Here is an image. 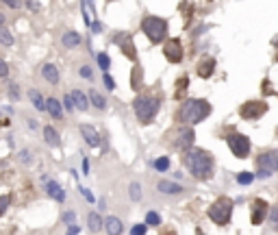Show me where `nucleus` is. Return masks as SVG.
Returning a JSON list of instances; mask_svg holds the SVG:
<instances>
[{
  "instance_id": "a211bd4d",
  "label": "nucleus",
  "mask_w": 278,
  "mask_h": 235,
  "mask_svg": "<svg viewBox=\"0 0 278 235\" xmlns=\"http://www.w3.org/2000/svg\"><path fill=\"white\" fill-rule=\"evenodd\" d=\"M61 101H57V98H46V111L52 116V120H61L63 118V107H61Z\"/></svg>"
},
{
  "instance_id": "4c0bfd02",
  "label": "nucleus",
  "mask_w": 278,
  "mask_h": 235,
  "mask_svg": "<svg viewBox=\"0 0 278 235\" xmlns=\"http://www.w3.org/2000/svg\"><path fill=\"white\" fill-rule=\"evenodd\" d=\"M78 189H80V196H83L87 203H96V196H94L92 192H89L87 187H78Z\"/></svg>"
},
{
  "instance_id": "a19ab883",
  "label": "nucleus",
  "mask_w": 278,
  "mask_h": 235,
  "mask_svg": "<svg viewBox=\"0 0 278 235\" xmlns=\"http://www.w3.org/2000/svg\"><path fill=\"white\" fill-rule=\"evenodd\" d=\"M9 94H11V98H13V101H16V98H20V87H18L16 83H11V85H9Z\"/></svg>"
},
{
  "instance_id": "1a4fd4ad",
  "label": "nucleus",
  "mask_w": 278,
  "mask_h": 235,
  "mask_svg": "<svg viewBox=\"0 0 278 235\" xmlns=\"http://www.w3.org/2000/svg\"><path fill=\"white\" fill-rule=\"evenodd\" d=\"M113 44L124 52L126 59H130V61H135V59H137V48H135L133 35H130V33H118L113 37Z\"/></svg>"
},
{
  "instance_id": "473e14b6",
  "label": "nucleus",
  "mask_w": 278,
  "mask_h": 235,
  "mask_svg": "<svg viewBox=\"0 0 278 235\" xmlns=\"http://www.w3.org/2000/svg\"><path fill=\"white\" fill-rule=\"evenodd\" d=\"M9 205H11V196H9V194L0 196V216H2V213L9 209Z\"/></svg>"
},
{
  "instance_id": "393cba45",
  "label": "nucleus",
  "mask_w": 278,
  "mask_h": 235,
  "mask_svg": "<svg viewBox=\"0 0 278 235\" xmlns=\"http://www.w3.org/2000/svg\"><path fill=\"white\" fill-rule=\"evenodd\" d=\"M141 83H144V72H141V66H135L130 70V87H133L135 92H139Z\"/></svg>"
},
{
  "instance_id": "58836bf2",
  "label": "nucleus",
  "mask_w": 278,
  "mask_h": 235,
  "mask_svg": "<svg viewBox=\"0 0 278 235\" xmlns=\"http://www.w3.org/2000/svg\"><path fill=\"white\" fill-rule=\"evenodd\" d=\"M78 72H80V77H83V78H87V81L94 77V72H92V68H89V66H80Z\"/></svg>"
},
{
  "instance_id": "3c124183",
  "label": "nucleus",
  "mask_w": 278,
  "mask_h": 235,
  "mask_svg": "<svg viewBox=\"0 0 278 235\" xmlns=\"http://www.w3.org/2000/svg\"><path fill=\"white\" fill-rule=\"evenodd\" d=\"M263 85H265V87H263V92H265V94H267V92H270V94H272V87H270V85H272V83H270V81H265V83H263Z\"/></svg>"
},
{
  "instance_id": "9b49d317",
  "label": "nucleus",
  "mask_w": 278,
  "mask_h": 235,
  "mask_svg": "<svg viewBox=\"0 0 278 235\" xmlns=\"http://www.w3.org/2000/svg\"><path fill=\"white\" fill-rule=\"evenodd\" d=\"M163 54L170 63L183 61V44H180V39H168L163 46Z\"/></svg>"
},
{
  "instance_id": "6ab92c4d",
  "label": "nucleus",
  "mask_w": 278,
  "mask_h": 235,
  "mask_svg": "<svg viewBox=\"0 0 278 235\" xmlns=\"http://www.w3.org/2000/svg\"><path fill=\"white\" fill-rule=\"evenodd\" d=\"M44 139H46V144L48 146H52V148H59L61 146V137H59V131L57 129H52L48 124V127H44Z\"/></svg>"
},
{
  "instance_id": "6e6552de",
  "label": "nucleus",
  "mask_w": 278,
  "mask_h": 235,
  "mask_svg": "<svg viewBox=\"0 0 278 235\" xmlns=\"http://www.w3.org/2000/svg\"><path fill=\"white\" fill-rule=\"evenodd\" d=\"M194 139H196V133L191 127H180L174 131V139H172V146L178 148V151H191L194 146Z\"/></svg>"
},
{
  "instance_id": "c756f323",
  "label": "nucleus",
  "mask_w": 278,
  "mask_h": 235,
  "mask_svg": "<svg viewBox=\"0 0 278 235\" xmlns=\"http://www.w3.org/2000/svg\"><path fill=\"white\" fill-rule=\"evenodd\" d=\"M154 170H156V172H168V170H170V159L168 157H159L154 161Z\"/></svg>"
},
{
  "instance_id": "e433bc0d",
  "label": "nucleus",
  "mask_w": 278,
  "mask_h": 235,
  "mask_svg": "<svg viewBox=\"0 0 278 235\" xmlns=\"http://www.w3.org/2000/svg\"><path fill=\"white\" fill-rule=\"evenodd\" d=\"M102 81H104V87L113 92V89H115V81H113V77H111L109 72H107V74H102Z\"/></svg>"
},
{
  "instance_id": "a18cd8bd",
  "label": "nucleus",
  "mask_w": 278,
  "mask_h": 235,
  "mask_svg": "<svg viewBox=\"0 0 278 235\" xmlns=\"http://www.w3.org/2000/svg\"><path fill=\"white\" fill-rule=\"evenodd\" d=\"M78 231H80L78 224H70V227H68V235H76Z\"/></svg>"
},
{
  "instance_id": "b1692460",
  "label": "nucleus",
  "mask_w": 278,
  "mask_h": 235,
  "mask_svg": "<svg viewBox=\"0 0 278 235\" xmlns=\"http://www.w3.org/2000/svg\"><path fill=\"white\" fill-rule=\"evenodd\" d=\"M28 101L33 103V107L37 109V111H46V98H44L37 89H31V92H28Z\"/></svg>"
},
{
  "instance_id": "f704fd0d",
  "label": "nucleus",
  "mask_w": 278,
  "mask_h": 235,
  "mask_svg": "<svg viewBox=\"0 0 278 235\" xmlns=\"http://www.w3.org/2000/svg\"><path fill=\"white\" fill-rule=\"evenodd\" d=\"M146 231H148V224H135L133 229H130V235H146Z\"/></svg>"
},
{
  "instance_id": "39448f33",
  "label": "nucleus",
  "mask_w": 278,
  "mask_h": 235,
  "mask_svg": "<svg viewBox=\"0 0 278 235\" xmlns=\"http://www.w3.org/2000/svg\"><path fill=\"white\" fill-rule=\"evenodd\" d=\"M232 216V201L230 198H217V201L209 207V218L213 220L215 224H220V227H224V224H228V220Z\"/></svg>"
},
{
  "instance_id": "864d4df0",
  "label": "nucleus",
  "mask_w": 278,
  "mask_h": 235,
  "mask_svg": "<svg viewBox=\"0 0 278 235\" xmlns=\"http://www.w3.org/2000/svg\"><path fill=\"white\" fill-rule=\"evenodd\" d=\"M0 26H4V16L0 13Z\"/></svg>"
},
{
  "instance_id": "20e7f679",
  "label": "nucleus",
  "mask_w": 278,
  "mask_h": 235,
  "mask_svg": "<svg viewBox=\"0 0 278 235\" xmlns=\"http://www.w3.org/2000/svg\"><path fill=\"white\" fill-rule=\"evenodd\" d=\"M141 33L152 44H161L168 37V20L156 18V16H146L141 20Z\"/></svg>"
},
{
  "instance_id": "603ef678",
  "label": "nucleus",
  "mask_w": 278,
  "mask_h": 235,
  "mask_svg": "<svg viewBox=\"0 0 278 235\" xmlns=\"http://www.w3.org/2000/svg\"><path fill=\"white\" fill-rule=\"evenodd\" d=\"M28 127H31V129H37V120H28Z\"/></svg>"
},
{
  "instance_id": "f257e3e1",
  "label": "nucleus",
  "mask_w": 278,
  "mask_h": 235,
  "mask_svg": "<svg viewBox=\"0 0 278 235\" xmlns=\"http://www.w3.org/2000/svg\"><path fill=\"white\" fill-rule=\"evenodd\" d=\"M183 161L187 170L198 181H209L213 177V157H211V153L202 151V148H191L183 155Z\"/></svg>"
},
{
  "instance_id": "79ce46f5",
  "label": "nucleus",
  "mask_w": 278,
  "mask_h": 235,
  "mask_svg": "<svg viewBox=\"0 0 278 235\" xmlns=\"http://www.w3.org/2000/svg\"><path fill=\"white\" fill-rule=\"evenodd\" d=\"M187 89V77H183V78H178V92H176V96L180 98V94H183Z\"/></svg>"
},
{
  "instance_id": "a878e982",
  "label": "nucleus",
  "mask_w": 278,
  "mask_h": 235,
  "mask_svg": "<svg viewBox=\"0 0 278 235\" xmlns=\"http://www.w3.org/2000/svg\"><path fill=\"white\" fill-rule=\"evenodd\" d=\"M89 101L96 109H100V111H104L107 109V101H104V96L100 92H96V89H89Z\"/></svg>"
},
{
  "instance_id": "4468645a",
  "label": "nucleus",
  "mask_w": 278,
  "mask_h": 235,
  "mask_svg": "<svg viewBox=\"0 0 278 235\" xmlns=\"http://www.w3.org/2000/svg\"><path fill=\"white\" fill-rule=\"evenodd\" d=\"M42 77H44V81L50 83V85H59V81H61L59 68L54 66V63H44L42 66Z\"/></svg>"
},
{
  "instance_id": "412c9836",
  "label": "nucleus",
  "mask_w": 278,
  "mask_h": 235,
  "mask_svg": "<svg viewBox=\"0 0 278 235\" xmlns=\"http://www.w3.org/2000/svg\"><path fill=\"white\" fill-rule=\"evenodd\" d=\"M80 42H83V39H80V35L76 31H65L61 37V44L65 48H78Z\"/></svg>"
},
{
  "instance_id": "f8f14e48",
  "label": "nucleus",
  "mask_w": 278,
  "mask_h": 235,
  "mask_svg": "<svg viewBox=\"0 0 278 235\" xmlns=\"http://www.w3.org/2000/svg\"><path fill=\"white\" fill-rule=\"evenodd\" d=\"M80 135H83L85 144L89 148H98L100 146V133L96 131L92 124H80Z\"/></svg>"
},
{
  "instance_id": "f3484780",
  "label": "nucleus",
  "mask_w": 278,
  "mask_h": 235,
  "mask_svg": "<svg viewBox=\"0 0 278 235\" xmlns=\"http://www.w3.org/2000/svg\"><path fill=\"white\" fill-rule=\"evenodd\" d=\"M46 192H48V196L52 198V201H57V203L65 201V189L57 181H46Z\"/></svg>"
},
{
  "instance_id": "de8ad7c7",
  "label": "nucleus",
  "mask_w": 278,
  "mask_h": 235,
  "mask_svg": "<svg viewBox=\"0 0 278 235\" xmlns=\"http://www.w3.org/2000/svg\"><path fill=\"white\" fill-rule=\"evenodd\" d=\"M83 174H89V161L83 159Z\"/></svg>"
},
{
  "instance_id": "8fccbe9b",
  "label": "nucleus",
  "mask_w": 278,
  "mask_h": 235,
  "mask_svg": "<svg viewBox=\"0 0 278 235\" xmlns=\"http://www.w3.org/2000/svg\"><path fill=\"white\" fill-rule=\"evenodd\" d=\"M4 4H7L9 9H20V7H22V4H20V2H4Z\"/></svg>"
},
{
  "instance_id": "423d86ee",
  "label": "nucleus",
  "mask_w": 278,
  "mask_h": 235,
  "mask_svg": "<svg viewBox=\"0 0 278 235\" xmlns=\"http://www.w3.org/2000/svg\"><path fill=\"white\" fill-rule=\"evenodd\" d=\"M256 166H259V177L267 179L278 170V151H265L259 155L256 159Z\"/></svg>"
},
{
  "instance_id": "37998d69",
  "label": "nucleus",
  "mask_w": 278,
  "mask_h": 235,
  "mask_svg": "<svg viewBox=\"0 0 278 235\" xmlns=\"http://www.w3.org/2000/svg\"><path fill=\"white\" fill-rule=\"evenodd\" d=\"M74 218H76V213L74 211H65L63 213V222H68V227H70V222H74Z\"/></svg>"
},
{
  "instance_id": "c85d7f7f",
  "label": "nucleus",
  "mask_w": 278,
  "mask_h": 235,
  "mask_svg": "<svg viewBox=\"0 0 278 235\" xmlns=\"http://www.w3.org/2000/svg\"><path fill=\"white\" fill-rule=\"evenodd\" d=\"M96 59H98V66L102 68V74H107V72H109V68H111V59H109V54H107V52H100Z\"/></svg>"
},
{
  "instance_id": "f03ea898",
  "label": "nucleus",
  "mask_w": 278,
  "mask_h": 235,
  "mask_svg": "<svg viewBox=\"0 0 278 235\" xmlns=\"http://www.w3.org/2000/svg\"><path fill=\"white\" fill-rule=\"evenodd\" d=\"M209 113H211V104L206 101H202V98H187L178 107L176 118H178V122L183 127H191V124L202 122Z\"/></svg>"
},
{
  "instance_id": "4be33fe9",
  "label": "nucleus",
  "mask_w": 278,
  "mask_h": 235,
  "mask_svg": "<svg viewBox=\"0 0 278 235\" xmlns=\"http://www.w3.org/2000/svg\"><path fill=\"white\" fill-rule=\"evenodd\" d=\"M72 101H74V107L78 109V111H87L89 109V101H87V96H85L80 89H72Z\"/></svg>"
},
{
  "instance_id": "c9c22d12",
  "label": "nucleus",
  "mask_w": 278,
  "mask_h": 235,
  "mask_svg": "<svg viewBox=\"0 0 278 235\" xmlns=\"http://www.w3.org/2000/svg\"><path fill=\"white\" fill-rule=\"evenodd\" d=\"M63 107L68 109L70 113H72L74 109H76V107H74V101H72V94H65V96H63Z\"/></svg>"
},
{
  "instance_id": "ea45409f",
  "label": "nucleus",
  "mask_w": 278,
  "mask_h": 235,
  "mask_svg": "<svg viewBox=\"0 0 278 235\" xmlns=\"http://www.w3.org/2000/svg\"><path fill=\"white\" fill-rule=\"evenodd\" d=\"M9 77V66L4 59H0V78H7Z\"/></svg>"
},
{
  "instance_id": "09e8293b",
  "label": "nucleus",
  "mask_w": 278,
  "mask_h": 235,
  "mask_svg": "<svg viewBox=\"0 0 278 235\" xmlns=\"http://www.w3.org/2000/svg\"><path fill=\"white\" fill-rule=\"evenodd\" d=\"M94 33H100V31H102V24H100V22H94Z\"/></svg>"
},
{
  "instance_id": "cd10ccee",
  "label": "nucleus",
  "mask_w": 278,
  "mask_h": 235,
  "mask_svg": "<svg viewBox=\"0 0 278 235\" xmlns=\"http://www.w3.org/2000/svg\"><path fill=\"white\" fill-rule=\"evenodd\" d=\"M128 196H130V201H133V203H139V201H141L144 192H141V185H139V183H130V187H128Z\"/></svg>"
},
{
  "instance_id": "2eb2a0df",
  "label": "nucleus",
  "mask_w": 278,
  "mask_h": 235,
  "mask_svg": "<svg viewBox=\"0 0 278 235\" xmlns=\"http://www.w3.org/2000/svg\"><path fill=\"white\" fill-rule=\"evenodd\" d=\"M104 231H107V235H122L124 233L122 220L115 216H107L104 218Z\"/></svg>"
},
{
  "instance_id": "7ed1b4c3",
  "label": "nucleus",
  "mask_w": 278,
  "mask_h": 235,
  "mask_svg": "<svg viewBox=\"0 0 278 235\" xmlns=\"http://www.w3.org/2000/svg\"><path fill=\"white\" fill-rule=\"evenodd\" d=\"M161 109V98L152 94H139L133 101V111L141 124H150Z\"/></svg>"
},
{
  "instance_id": "aec40b11",
  "label": "nucleus",
  "mask_w": 278,
  "mask_h": 235,
  "mask_svg": "<svg viewBox=\"0 0 278 235\" xmlns=\"http://www.w3.org/2000/svg\"><path fill=\"white\" fill-rule=\"evenodd\" d=\"M213 70H215V59H213V57L202 59V61L198 63V77L209 78L211 74H213Z\"/></svg>"
},
{
  "instance_id": "49530a36",
  "label": "nucleus",
  "mask_w": 278,
  "mask_h": 235,
  "mask_svg": "<svg viewBox=\"0 0 278 235\" xmlns=\"http://www.w3.org/2000/svg\"><path fill=\"white\" fill-rule=\"evenodd\" d=\"M26 7L31 9V11H39V7H42V4H39V2H26Z\"/></svg>"
},
{
  "instance_id": "0eeeda50",
  "label": "nucleus",
  "mask_w": 278,
  "mask_h": 235,
  "mask_svg": "<svg viewBox=\"0 0 278 235\" xmlns=\"http://www.w3.org/2000/svg\"><path fill=\"white\" fill-rule=\"evenodd\" d=\"M226 142H228V148L232 151V155L239 159H246L248 155H250V139L246 137V135L241 133H230L228 137H226Z\"/></svg>"
},
{
  "instance_id": "dca6fc26",
  "label": "nucleus",
  "mask_w": 278,
  "mask_h": 235,
  "mask_svg": "<svg viewBox=\"0 0 278 235\" xmlns=\"http://www.w3.org/2000/svg\"><path fill=\"white\" fill-rule=\"evenodd\" d=\"M156 189H159L161 194H165V196H176V194H180L183 192V185H178V183H174V181H159L156 183Z\"/></svg>"
},
{
  "instance_id": "7c9ffc66",
  "label": "nucleus",
  "mask_w": 278,
  "mask_h": 235,
  "mask_svg": "<svg viewBox=\"0 0 278 235\" xmlns=\"http://www.w3.org/2000/svg\"><path fill=\"white\" fill-rule=\"evenodd\" d=\"M146 224H148V227H159L161 216L156 211H148V213H146Z\"/></svg>"
},
{
  "instance_id": "2f4dec72",
  "label": "nucleus",
  "mask_w": 278,
  "mask_h": 235,
  "mask_svg": "<svg viewBox=\"0 0 278 235\" xmlns=\"http://www.w3.org/2000/svg\"><path fill=\"white\" fill-rule=\"evenodd\" d=\"M252 181H254V174H252V172H241L239 177H237V183H241V185H248Z\"/></svg>"
},
{
  "instance_id": "bb28decb",
  "label": "nucleus",
  "mask_w": 278,
  "mask_h": 235,
  "mask_svg": "<svg viewBox=\"0 0 278 235\" xmlns=\"http://www.w3.org/2000/svg\"><path fill=\"white\" fill-rule=\"evenodd\" d=\"M0 44L2 46H13L16 44V37H13V33L7 26H0Z\"/></svg>"
},
{
  "instance_id": "9d476101",
  "label": "nucleus",
  "mask_w": 278,
  "mask_h": 235,
  "mask_svg": "<svg viewBox=\"0 0 278 235\" xmlns=\"http://www.w3.org/2000/svg\"><path fill=\"white\" fill-rule=\"evenodd\" d=\"M265 111H267V103H263V101H250L239 109L241 118H246V120H259Z\"/></svg>"
},
{
  "instance_id": "72a5a7b5",
  "label": "nucleus",
  "mask_w": 278,
  "mask_h": 235,
  "mask_svg": "<svg viewBox=\"0 0 278 235\" xmlns=\"http://www.w3.org/2000/svg\"><path fill=\"white\" fill-rule=\"evenodd\" d=\"M267 218H270V222L274 224V227H278V205L270 207V213H267Z\"/></svg>"
},
{
  "instance_id": "ddd939ff",
  "label": "nucleus",
  "mask_w": 278,
  "mask_h": 235,
  "mask_svg": "<svg viewBox=\"0 0 278 235\" xmlns=\"http://www.w3.org/2000/svg\"><path fill=\"white\" fill-rule=\"evenodd\" d=\"M267 213H270L267 203L261 201V198H256V201L252 203V224H261L263 220L267 218Z\"/></svg>"
},
{
  "instance_id": "c03bdc74",
  "label": "nucleus",
  "mask_w": 278,
  "mask_h": 235,
  "mask_svg": "<svg viewBox=\"0 0 278 235\" xmlns=\"http://www.w3.org/2000/svg\"><path fill=\"white\" fill-rule=\"evenodd\" d=\"M20 159H22V163H31V161H33V159H31V153H28V151H22V153H20Z\"/></svg>"
},
{
  "instance_id": "5701e85b",
  "label": "nucleus",
  "mask_w": 278,
  "mask_h": 235,
  "mask_svg": "<svg viewBox=\"0 0 278 235\" xmlns=\"http://www.w3.org/2000/svg\"><path fill=\"white\" fill-rule=\"evenodd\" d=\"M87 227H89V231H92V233H98L100 229L104 227V220L100 218L98 211H89L87 213Z\"/></svg>"
}]
</instances>
